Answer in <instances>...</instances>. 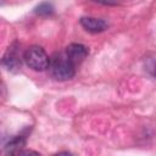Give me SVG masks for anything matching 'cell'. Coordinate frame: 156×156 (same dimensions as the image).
<instances>
[{
  "mask_svg": "<svg viewBox=\"0 0 156 156\" xmlns=\"http://www.w3.org/2000/svg\"><path fill=\"white\" fill-rule=\"evenodd\" d=\"M80 24L85 30L90 33H101L107 29V23L104 20L95 17H82Z\"/></svg>",
  "mask_w": 156,
  "mask_h": 156,
  "instance_id": "277c9868",
  "label": "cell"
},
{
  "mask_svg": "<svg viewBox=\"0 0 156 156\" xmlns=\"http://www.w3.org/2000/svg\"><path fill=\"white\" fill-rule=\"evenodd\" d=\"M26 145V138L23 135H16L9 140L6 144V149L9 150V154H15L16 151L21 150Z\"/></svg>",
  "mask_w": 156,
  "mask_h": 156,
  "instance_id": "8992f818",
  "label": "cell"
},
{
  "mask_svg": "<svg viewBox=\"0 0 156 156\" xmlns=\"http://www.w3.org/2000/svg\"><path fill=\"white\" fill-rule=\"evenodd\" d=\"M2 65L11 72H17L21 66H22V61H21V57L17 52V50H15L13 48L9 49L7 52L4 55V58H2Z\"/></svg>",
  "mask_w": 156,
  "mask_h": 156,
  "instance_id": "5b68a950",
  "label": "cell"
},
{
  "mask_svg": "<svg viewBox=\"0 0 156 156\" xmlns=\"http://www.w3.org/2000/svg\"><path fill=\"white\" fill-rule=\"evenodd\" d=\"M52 12H54V7L50 2H43L35 7V13L40 16H50L52 15Z\"/></svg>",
  "mask_w": 156,
  "mask_h": 156,
  "instance_id": "52a82bcc",
  "label": "cell"
},
{
  "mask_svg": "<svg viewBox=\"0 0 156 156\" xmlns=\"http://www.w3.org/2000/svg\"><path fill=\"white\" fill-rule=\"evenodd\" d=\"M23 60L26 61L27 66L30 69L37 72L45 71L46 68H49V63H50V57L48 56L46 51L38 45L29 46L23 55Z\"/></svg>",
  "mask_w": 156,
  "mask_h": 156,
  "instance_id": "7a4b0ae2",
  "label": "cell"
},
{
  "mask_svg": "<svg viewBox=\"0 0 156 156\" xmlns=\"http://www.w3.org/2000/svg\"><path fill=\"white\" fill-rule=\"evenodd\" d=\"M65 52L68 56V58L77 66L82 63L84 58L88 56V48L79 43H72L66 48Z\"/></svg>",
  "mask_w": 156,
  "mask_h": 156,
  "instance_id": "3957f363",
  "label": "cell"
},
{
  "mask_svg": "<svg viewBox=\"0 0 156 156\" xmlns=\"http://www.w3.org/2000/svg\"><path fill=\"white\" fill-rule=\"evenodd\" d=\"M49 72L56 80H68L76 74V65L68 58L66 52H57L50 58Z\"/></svg>",
  "mask_w": 156,
  "mask_h": 156,
  "instance_id": "6da1fadb",
  "label": "cell"
}]
</instances>
